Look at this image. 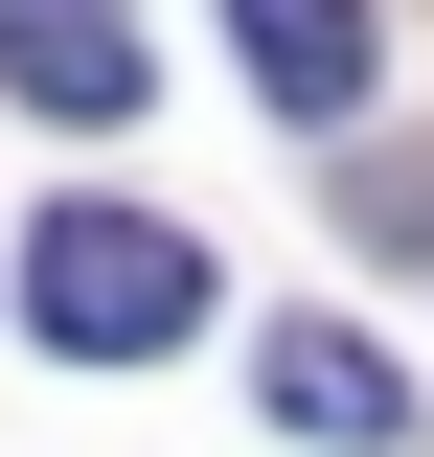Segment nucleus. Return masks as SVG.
<instances>
[{
    "mask_svg": "<svg viewBox=\"0 0 434 457\" xmlns=\"http://www.w3.org/2000/svg\"><path fill=\"white\" fill-rule=\"evenodd\" d=\"M0 92L69 114V137H114V114L161 92V69H138V0H0Z\"/></svg>",
    "mask_w": 434,
    "mask_h": 457,
    "instance_id": "nucleus-2",
    "label": "nucleus"
},
{
    "mask_svg": "<svg viewBox=\"0 0 434 457\" xmlns=\"http://www.w3.org/2000/svg\"><path fill=\"white\" fill-rule=\"evenodd\" d=\"M23 320H46L69 366H161V343H206V252H183L161 206H46L23 228Z\"/></svg>",
    "mask_w": 434,
    "mask_h": 457,
    "instance_id": "nucleus-1",
    "label": "nucleus"
},
{
    "mask_svg": "<svg viewBox=\"0 0 434 457\" xmlns=\"http://www.w3.org/2000/svg\"><path fill=\"white\" fill-rule=\"evenodd\" d=\"M229 46H252V92L297 114V137H343L366 69H388V23H366V0H229Z\"/></svg>",
    "mask_w": 434,
    "mask_h": 457,
    "instance_id": "nucleus-3",
    "label": "nucleus"
},
{
    "mask_svg": "<svg viewBox=\"0 0 434 457\" xmlns=\"http://www.w3.org/2000/svg\"><path fill=\"white\" fill-rule=\"evenodd\" d=\"M252 389H274V435H321V457H388V435H412L388 343H343V320H274V343H252Z\"/></svg>",
    "mask_w": 434,
    "mask_h": 457,
    "instance_id": "nucleus-4",
    "label": "nucleus"
}]
</instances>
